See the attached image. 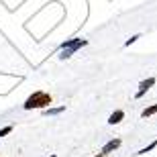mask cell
I'll use <instances>...</instances> for the list:
<instances>
[{"instance_id": "52a82bcc", "label": "cell", "mask_w": 157, "mask_h": 157, "mask_svg": "<svg viewBox=\"0 0 157 157\" xmlns=\"http://www.w3.org/2000/svg\"><path fill=\"white\" fill-rule=\"evenodd\" d=\"M153 114H157V104H151V106H147L145 110L141 112V118H149V117H153Z\"/></svg>"}, {"instance_id": "8fae6325", "label": "cell", "mask_w": 157, "mask_h": 157, "mask_svg": "<svg viewBox=\"0 0 157 157\" xmlns=\"http://www.w3.org/2000/svg\"><path fill=\"white\" fill-rule=\"evenodd\" d=\"M12 131H14V127H12V124H8V127H4V128H0V139H2V137H6V135H10Z\"/></svg>"}, {"instance_id": "30bf717a", "label": "cell", "mask_w": 157, "mask_h": 157, "mask_svg": "<svg viewBox=\"0 0 157 157\" xmlns=\"http://www.w3.org/2000/svg\"><path fill=\"white\" fill-rule=\"evenodd\" d=\"M139 39H141V33H137V35H131V37H128L127 41H124V47H131L133 43H137Z\"/></svg>"}, {"instance_id": "5b68a950", "label": "cell", "mask_w": 157, "mask_h": 157, "mask_svg": "<svg viewBox=\"0 0 157 157\" xmlns=\"http://www.w3.org/2000/svg\"><path fill=\"white\" fill-rule=\"evenodd\" d=\"M122 121H124V110H121V108H117V110L108 117V124H118V122H122Z\"/></svg>"}, {"instance_id": "ba28073f", "label": "cell", "mask_w": 157, "mask_h": 157, "mask_svg": "<svg viewBox=\"0 0 157 157\" xmlns=\"http://www.w3.org/2000/svg\"><path fill=\"white\" fill-rule=\"evenodd\" d=\"M78 41H80V37H71V39H65L63 43L59 45V51H61V49H67V47H71L74 43H78Z\"/></svg>"}, {"instance_id": "7c38bea8", "label": "cell", "mask_w": 157, "mask_h": 157, "mask_svg": "<svg viewBox=\"0 0 157 157\" xmlns=\"http://www.w3.org/2000/svg\"><path fill=\"white\" fill-rule=\"evenodd\" d=\"M94 157H106V155H102V153H96V155H94Z\"/></svg>"}, {"instance_id": "8992f818", "label": "cell", "mask_w": 157, "mask_h": 157, "mask_svg": "<svg viewBox=\"0 0 157 157\" xmlns=\"http://www.w3.org/2000/svg\"><path fill=\"white\" fill-rule=\"evenodd\" d=\"M61 112H65V104L63 106H49V108H45V110H43V114H45V117H57V114H61Z\"/></svg>"}, {"instance_id": "9c48e42d", "label": "cell", "mask_w": 157, "mask_h": 157, "mask_svg": "<svg viewBox=\"0 0 157 157\" xmlns=\"http://www.w3.org/2000/svg\"><path fill=\"white\" fill-rule=\"evenodd\" d=\"M155 147H157V139L153 141V143H149V145H147V147H143V149H141V151L137 153V155H147V153H149V151H153Z\"/></svg>"}, {"instance_id": "3957f363", "label": "cell", "mask_w": 157, "mask_h": 157, "mask_svg": "<svg viewBox=\"0 0 157 157\" xmlns=\"http://www.w3.org/2000/svg\"><path fill=\"white\" fill-rule=\"evenodd\" d=\"M153 86H155V78H147V80H143L139 84V90L135 92V98H143V96H145Z\"/></svg>"}, {"instance_id": "4fadbf2b", "label": "cell", "mask_w": 157, "mask_h": 157, "mask_svg": "<svg viewBox=\"0 0 157 157\" xmlns=\"http://www.w3.org/2000/svg\"><path fill=\"white\" fill-rule=\"evenodd\" d=\"M49 157H57V155H55V153H51V155H49Z\"/></svg>"}, {"instance_id": "6da1fadb", "label": "cell", "mask_w": 157, "mask_h": 157, "mask_svg": "<svg viewBox=\"0 0 157 157\" xmlns=\"http://www.w3.org/2000/svg\"><path fill=\"white\" fill-rule=\"evenodd\" d=\"M51 102H53V98H51L49 92H45V90H35L29 98L25 100L23 108L25 110H37V108H39V110H45V108L51 106Z\"/></svg>"}, {"instance_id": "7a4b0ae2", "label": "cell", "mask_w": 157, "mask_h": 157, "mask_svg": "<svg viewBox=\"0 0 157 157\" xmlns=\"http://www.w3.org/2000/svg\"><path fill=\"white\" fill-rule=\"evenodd\" d=\"M88 43H90V41H88V39H82V37H80V41H78V43H74V45H71V47H67V49H61V51H59V55H57V57L61 59V61H65V59L74 57V55H76V53L80 51V49H84V47H86Z\"/></svg>"}, {"instance_id": "277c9868", "label": "cell", "mask_w": 157, "mask_h": 157, "mask_svg": "<svg viewBox=\"0 0 157 157\" xmlns=\"http://www.w3.org/2000/svg\"><path fill=\"white\" fill-rule=\"evenodd\" d=\"M121 145H122V139H121V137H114V139H110V141H108V143H106L104 147H102V149H100V153L108 157L112 151H117V149H118Z\"/></svg>"}]
</instances>
